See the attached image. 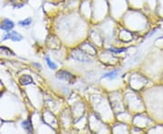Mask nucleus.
Listing matches in <instances>:
<instances>
[{
    "instance_id": "7",
    "label": "nucleus",
    "mask_w": 163,
    "mask_h": 134,
    "mask_svg": "<svg viewBox=\"0 0 163 134\" xmlns=\"http://www.w3.org/2000/svg\"><path fill=\"white\" fill-rule=\"evenodd\" d=\"M18 24H19V25L22 26H28L31 25V24H32V18L27 17L26 19H24L23 21H20Z\"/></svg>"
},
{
    "instance_id": "8",
    "label": "nucleus",
    "mask_w": 163,
    "mask_h": 134,
    "mask_svg": "<svg viewBox=\"0 0 163 134\" xmlns=\"http://www.w3.org/2000/svg\"><path fill=\"white\" fill-rule=\"evenodd\" d=\"M46 63H47L48 66L50 67V69H56V68H57V65H56L54 62H52L48 56H46Z\"/></svg>"
},
{
    "instance_id": "10",
    "label": "nucleus",
    "mask_w": 163,
    "mask_h": 134,
    "mask_svg": "<svg viewBox=\"0 0 163 134\" xmlns=\"http://www.w3.org/2000/svg\"><path fill=\"white\" fill-rule=\"evenodd\" d=\"M0 50H5L7 53H8V54L10 53V54H12V55H14V53L12 52L11 50H9L8 48H7V47H4V46H2V47H0Z\"/></svg>"
},
{
    "instance_id": "1",
    "label": "nucleus",
    "mask_w": 163,
    "mask_h": 134,
    "mask_svg": "<svg viewBox=\"0 0 163 134\" xmlns=\"http://www.w3.org/2000/svg\"><path fill=\"white\" fill-rule=\"evenodd\" d=\"M56 78L60 79V80H65V81H68L72 83L74 80V76L70 74L69 72L66 71H60L56 74Z\"/></svg>"
},
{
    "instance_id": "9",
    "label": "nucleus",
    "mask_w": 163,
    "mask_h": 134,
    "mask_svg": "<svg viewBox=\"0 0 163 134\" xmlns=\"http://www.w3.org/2000/svg\"><path fill=\"white\" fill-rule=\"evenodd\" d=\"M110 52H112V53H122V52H125L126 49L123 48V49H113V48H110L109 49Z\"/></svg>"
},
{
    "instance_id": "4",
    "label": "nucleus",
    "mask_w": 163,
    "mask_h": 134,
    "mask_svg": "<svg viewBox=\"0 0 163 134\" xmlns=\"http://www.w3.org/2000/svg\"><path fill=\"white\" fill-rule=\"evenodd\" d=\"M19 82L22 85H28L30 83H33V78L30 75H24L20 78Z\"/></svg>"
},
{
    "instance_id": "6",
    "label": "nucleus",
    "mask_w": 163,
    "mask_h": 134,
    "mask_svg": "<svg viewBox=\"0 0 163 134\" xmlns=\"http://www.w3.org/2000/svg\"><path fill=\"white\" fill-rule=\"evenodd\" d=\"M118 71H112L111 72H108V74H105L103 78H110L111 80H112V79H114L118 76Z\"/></svg>"
},
{
    "instance_id": "2",
    "label": "nucleus",
    "mask_w": 163,
    "mask_h": 134,
    "mask_svg": "<svg viewBox=\"0 0 163 134\" xmlns=\"http://www.w3.org/2000/svg\"><path fill=\"white\" fill-rule=\"evenodd\" d=\"M8 39L12 41H21L23 39V36L20 34H18L17 32L12 31V32H8L3 38V40H8Z\"/></svg>"
},
{
    "instance_id": "3",
    "label": "nucleus",
    "mask_w": 163,
    "mask_h": 134,
    "mask_svg": "<svg viewBox=\"0 0 163 134\" xmlns=\"http://www.w3.org/2000/svg\"><path fill=\"white\" fill-rule=\"evenodd\" d=\"M14 26H15L14 22L9 19H5L1 23V25H0V28L2 30H5V31H10V30L14 28Z\"/></svg>"
},
{
    "instance_id": "5",
    "label": "nucleus",
    "mask_w": 163,
    "mask_h": 134,
    "mask_svg": "<svg viewBox=\"0 0 163 134\" xmlns=\"http://www.w3.org/2000/svg\"><path fill=\"white\" fill-rule=\"evenodd\" d=\"M22 126H23V128L27 132H29V133H32L33 132V127H32V123H31V120H26L23 121Z\"/></svg>"
}]
</instances>
